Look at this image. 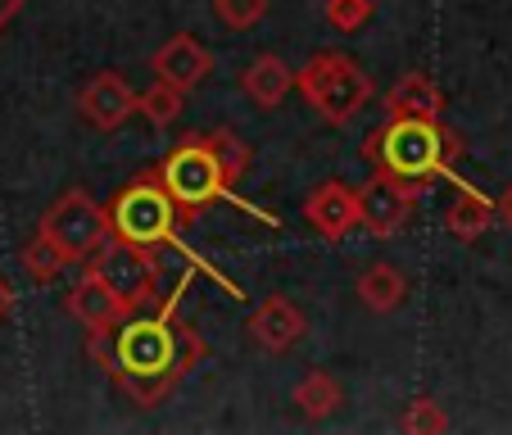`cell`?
Here are the masks:
<instances>
[{
    "label": "cell",
    "instance_id": "obj_24",
    "mask_svg": "<svg viewBox=\"0 0 512 435\" xmlns=\"http://www.w3.org/2000/svg\"><path fill=\"white\" fill-rule=\"evenodd\" d=\"M372 14H377V10H372V0H327V5H322V19H327L336 32L368 28Z\"/></svg>",
    "mask_w": 512,
    "mask_h": 435
},
{
    "label": "cell",
    "instance_id": "obj_1",
    "mask_svg": "<svg viewBox=\"0 0 512 435\" xmlns=\"http://www.w3.org/2000/svg\"><path fill=\"white\" fill-rule=\"evenodd\" d=\"M191 286V272L177 281V295ZM177 295L164 309L127 313L109 331V368L105 377L132 399L136 408H155L204 363V340L195 327H177Z\"/></svg>",
    "mask_w": 512,
    "mask_h": 435
},
{
    "label": "cell",
    "instance_id": "obj_27",
    "mask_svg": "<svg viewBox=\"0 0 512 435\" xmlns=\"http://www.w3.org/2000/svg\"><path fill=\"white\" fill-rule=\"evenodd\" d=\"M19 10H23V0H0V28H5V23H10Z\"/></svg>",
    "mask_w": 512,
    "mask_h": 435
},
{
    "label": "cell",
    "instance_id": "obj_21",
    "mask_svg": "<svg viewBox=\"0 0 512 435\" xmlns=\"http://www.w3.org/2000/svg\"><path fill=\"white\" fill-rule=\"evenodd\" d=\"M209 141H213V150H218V159H223V173L232 177V186H236L245 173H250V164H254L250 141H241L232 127H213Z\"/></svg>",
    "mask_w": 512,
    "mask_h": 435
},
{
    "label": "cell",
    "instance_id": "obj_26",
    "mask_svg": "<svg viewBox=\"0 0 512 435\" xmlns=\"http://www.w3.org/2000/svg\"><path fill=\"white\" fill-rule=\"evenodd\" d=\"M10 309H14V286L5 277H0V322L10 318Z\"/></svg>",
    "mask_w": 512,
    "mask_h": 435
},
{
    "label": "cell",
    "instance_id": "obj_17",
    "mask_svg": "<svg viewBox=\"0 0 512 435\" xmlns=\"http://www.w3.org/2000/svg\"><path fill=\"white\" fill-rule=\"evenodd\" d=\"M386 109L390 114H408V118H440L445 114V91L413 68V73L395 78V87L386 91Z\"/></svg>",
    "mask_w": 512,
    "mask_h": 435
},
{
    "label": "cell",
    "instance_id": "obj_18",
    "mask_svg": "<svg viewBox=\"0 0 512 435\" xmlns=\"http://www.w3.org/2000/svg\"><path fill=\"white\" fill-rule=\"evenodd\" d=\"M295 408H300L309 422H322V417H331L340 404H345V386H340L331 372H322V368H313V372H304L300 377V386H295Z\"/></svg>",
    "mask_w": 512,
    "mask_h": 435
},
{
    "label": "cell",
    "instance_id": "obj_9",
    "mask_svg": "<svg viewBox=\"0 0 512 435\" xmlns=\"http://www.w3.org/2000/svg\"><path fill=\"white\" fill-rule=\"evenodd\" d=\"M245 331H250V345H259L263 354L281 358L309 336V318H304V309L295 300H286V295H268V300L245 318Z\"/></svg>",
    "mask_w": 512,
    "mask_h": 435
},
{
    "label": "cell",
    "instance_id": "obj_2",
    "mask_svg": "<svg viewBox=\"0 0 512 435\" xmlns=\"http://www.w3.org/2000/svg\"><path fill=\"white\" fill-rule=\"evenodd\" d=\"M363 159L422 191V182H431V177H454V164L463 159V136L449 132L445 118L390 114L363 141Z\"/></svg>",
    "mask_w": 512,
    "mask_h": 435
},
{
    "label": "cell",
    "instance_id": "obj_11",
    "mask_svg": "<svg viewBox=\"0 0 512 435\" xmlns=\"http://www.w3.org/2000/svg\"><path fill=\"white\" fill-rule=\"evenodd\" d=\"M150 68H155L159 82H168V87H177V91L191 96V91L213 73V55L200 37H191V32H173V37L155 50Z\"/></svg>",
    "mask_w": 512,
    "mask_h": 435
},
{
    "label": "cell",
    "instance_id": "obj_7",
    "mask_svg": "<svg viewBox=\"0 0 512 435\" xmlns=\"http://www.w3.org/2000/svg\"><path fill=\"white\" fill-rule=\"evenodd\" d=\"M37 232H46L50 241L68 254V259L78 263V259H87V254L109 236V209H105V204H96V195H91V191L68 186V191L59 195L46 213H41Z\"/></svg>",
    "mask_w": 512,
    "mask_h": 435
},
{
    "label": "cell",
    "instance_id": "obj_25",
    "mask_svg": "<svg viewBox=\"0 0 512 435\" xmlns=\"http://www.w3.org/2000/svg\"><path fill=\"white\" fill-rule=\"evenodd\" d=\"M494 218H499V223L512 232V182H508V191H503L499 200H494Z\"/></svg>",
    "mask_w": 512,
    "mask_h": 435
},
{
    "label": "cell",
    "instance_id": "obj_10",
    "mask_svg": "<svg viewBox=\"0 0 512 435\" xmlns=\"http://www.w3.org/2000/svg\"><path fill=\"white\" fill-rule=\"evenodd\" d=\"M78 114L87 118L96 132H118V127L136 114V91L127 87L123 73L100 68V73L87 78V87L78 91Z\"/></svg>",
    "mask_w": 512,
    "mask_h": 435
},
{
    "label": "cell",
    "instance_id": "obj_22",
    "mask_svg": "<svg viewBox=\"0 0 512 435\" xmlns=\"http://www.w3.org/2000/svg\"><path fill=\"white\" fill-rule=\"evenodd\" d=\"M209 5H213V19L232 32H250L272 10V0H209Z\"/></svg>",
    "mask_w": 512,
    "mask_h": 435
},
{
    "label": "cell",
    "instance_id": "obj_23",
    "mask_svg": "<svg viewBox=\"0 0 512 435\" xmlns=\"http://www.w3.org/2000/svg\"><path fill=\"white\" fill-rule=\"evenodd\" d=\"M399 426H404L408 435H440V431H449V413L435 404L431 395H417V399H408Z\"/></svg>",
    "mask_w": 512,
    "mask_h": 435
},
{
    "label": "cell",
    "instance_id": "obj_15",
    "mask_svg": "<svg viewBox=\"0 0 512 435\" xmlns=\"http://www.w3.org/2000/svg\"><path fill=\"white\" fill-rule=\"evenodd\" d=\"M454 186L458 191L445 209V227H449V236H458V241H476V236H485L494 223H499V218H494V200L467 182H454Z\"/></svg>",
    "mask_w": 512,
    "mask_h": 435
},
{
    "label": "cell",
    "instance_id": "obj_19",
    "mask_svg": "<svg viewBox=\"0 0 512 435\" xmlns=\"http://www.w3.org/2000/svg\"><path fill=\"white\" fill-rule=\"evenodd\" d=\"M19 259H23V268H28V277H32V281H41V286H50V281H55L64 268H73V259H68V254L59 250V245L50 241L46 232L32 236V241L23 245Z\"/></svg>",
    "mask_w": 512,
    "mask_h": 435
},
{
    "label": "cell",
    "instance_id": "obj_12",
    "mask_svg": "<svg viewBox=\"0 0 512 435\" xmlns=\"http://www.w3.org/2000/svg\"><path fill=\"white\" fill-rule=\"evenodd\" d=\"M304 223L327 241H345L358 227V191L345 182H318L304 200Z\"/></svg>",
    "mask_w": 512,
    "mask_h": 435
},
{
    "label": "cell",
    "instance_id": "obj_8",
    "mask_svg": "<svg viewBox=\"0 0 512 435\" xmlns=\"http://www.w3.org/2000/svg\"><path fill=\"white\" fill-rule=\"evenodd\" d=\"M417 186L413 182H399L390 173H372L368 182L358 186V227L372 236V241H390L399 236L417 213Z\"/></svg>",
    "mask_w": 512,
    "mask_h": 435
},
{
    "label": "cell",
    "instance_id": "obj_16",
    "mask_svg": "<svg viewBox=\"0 0 512 435\" xmlns=\"http://www.w3.org/2000/svg\"><path fill=\"white\" fill-rule=\"evenodd\" d=\"M354 290H358V304L368 313H395L408 300V277L395 263H368V268L358 272Z\"/></svg>",
    "mask_w": 512,
    "mask_h": 435
},
{
    "label": "cell",
    "instance_id": "obj_14",
    "mask_svg": "<svg viewBox=\"0 0 512 435\" xmlns=\"http://www.w3.org/2000/svg\"><path fill=\"white\" fill-rule=\"evenodd\" d=\"M290 87H295V68L281 55H259L241 68V91L259 109H277L281 100L290 96Z\"/></svg>",
    "mask_w": 512,
    "mask_h": 435
},
{
    "label": "cell",
    "instance_id": "obj_4",
    "mask_svg": "<svg viewBox=\"0 0 512 435\" xmlns=\"http://www.w3.org/2000/svg\"><path fill=\"white\" fill-rule=\"evenodd\" d=\"M295 91L309 100L322 123L345 127L354 123V114L368 109L372 78L345 50H318V55L304 59V68H295Z\"/></svg>",
    "mask_w": 512,
    "mask_h": 435
},
{
    "label": "cell",
    "instance_id": "obj_3",
    "mask_svg": "<svg viewBox=\"0 0 512 435\" xmlns=\"http://www.w3.org/2000/svg\"><path fill=\"white\" fill-rule=\"evenodd\" d=\"M155 177L164 182L168 200L177 204L182 223H195L209 204H218V200L232 195V177L223 173V159H218V150H213L209 132L182 136V141L155 164Z\"/></svg>",
    "mask_w": 512,
    "mask_h": 435
},
{
    "label": "cell",
    "instance_id": "obj_13",
    "mask_svg": "<svg viewBox=\"0 0 512 435\" xmlns=\"http://www.w3.org/2000/svg\"><path fill=\"white\" fill-rule=\"evenodd\" d=\"M64 313H68V318H78L87 331H114L118 322L127 318L123 300H118L114 290H109L91 268L82 272V277L73 281V286H68V295H64Z\"/></svg>",
    "mask_w": 512,
    "mask_h": 435
},
{
    "label": "cell",
    "instance_id": "obj_20",
    "mask_svg": "<svg viewBox=\"0 0 512 435\" xmlns=\"http://www.w3.org/2000/svg\"><path fill=\"white\" fill-rule=\"evenodd\" d=\"M182 105H186V91L168 87V82H155L150 91L136 96V114L150 118L155 127H173L177 118H182Z\"/></svg>",
    "mask_w": 512,
    "mask_h": 435
},
{
    "label": "cell",
    "instance_id": "obj_6",
    "mask_svg": "<svg viewBox=\"0 0 512 435\" xmlns=\"http://www.w3.org/2000/svg\"><path fill=\"white\" fill-rule=\"evenodd\" d=\"M87 268L123 300L127 313H141V309H155L159 304V268H155V259H150V250H141V245L105 236V241L87 254Z\"/></svg>",
    "mask_w": 512,
    "mask_h": 435
},
{
    "label": "cell",
    "instance_id": "obj_5",
    "mask_svg": "<svg viewBox=\"0 0 512 435\" xmlns=\"http://www.w3.org/2000/svg\"><path fill=\"white\" fill-rule=\"evenodd\" d=\"M177 223H182V213L168 200L155 168H150V173H136L132 182H123L114 204H109V236L132 241V245H141V250L177 245Z\"/></svg>",
    "mask_w": 512,
    "mask_h": 435
}]
</instances>
